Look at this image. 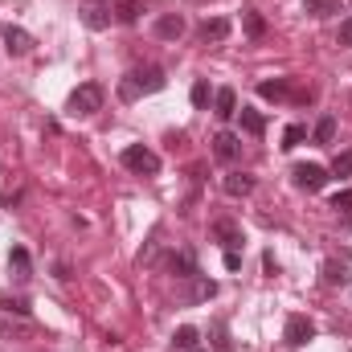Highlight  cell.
<instances>
[{
    "mask_svg": "<svg viewBox=\"0 0 352 352\" xmlns=\"http://www.w3.org/2000/svg\"><path fill=\"white\" fill-rule=\"evenodd\" d=\"M164 87H168V74L160 66H140V70H131V74L119 78V98L123 102H135L144 94H160Z\"/></svg>",
    "mask_w": 352,
    "mask_h": 352,
    "instance_id": "cell-1",
    "label": "cell"
},
{
    "mask_svg": "<svg viewBox=\"0 0 352 352\" xmlns=\"http://www.w3.org/2000/svg\"><path fill=\"white\" fill-rule=\"evenodd\" d=\"M119 160H123L127 173H135V176H156L160 173V156H156L152 148H144V144H127Z\"/></svg>",
    "mask_w": 352,
    "mask_h": 352,
    "instance_id": "cell-2",
    "label": "cell"
},
{
    "mask_svg": "<svg viewBox=\"0 0 352 352\" xmlns=\"http://www.w3.org/2000/svg\"><path fill=\"white\" fill-rule=\"evenodd\" d=\"M66 111H70V115H98V111H102V87H98V82H82L78 90H70Z\"/></svg>",
    "mask_w": 352,
    "mask_h": 352,
    "instance_id": "cell-3",
    "label": "cell"
},
{
    "mask_svg": "<svg viewBox=\"0 0 352 352\" xmlns=\"http://www.w3.org/2000/svg\"><path fill=\"white\" fill-rule=\"evenodd\" d=\"M184 287H180V303H209L213 295H217V283L209 278V274H192V278H180Z\"/></svg>",
    "mask_w": 352,
    "mask_h": 352,
    "instance_id": "cell-4",
    "label": "cell"
},
{
    "mask_svg": "<svg viewBox=\"0 0 352 352\" xmlns=\"http://www.w3.org/2000/svg\"><path fill=\"white\" fill-rule=\"evenodd\" d=\"M307 340H316V324L307 316H287V328H283V344L287 349H303Z\"/></svg>",
    "mask_w": 352,
    "mask_h": 352,
    "instance_id": "cell-5",
    "label": "cell"
},
{
    "mask_svg": "<svg viewBox=\"0 0 352 352\" xmlns=\"http://www.w3.org/2000/svg\"><path fill=\"white\" fill-rule=\"evenodd\" d=\"M291 176H295V188H303V192H320L328 184V168L324 164H295Z\"/></svg>",
    "mask_w": 352,
    "mask_h": 352,
    "instance_id": "cell-6",
    "label": "cell"
},
{
    "mask_svg": "<svg viewBox=\"0 0 352 352\" xmlns=\"http://www.w3.org/2000/svg\"><path fill=\"white\" fill-rule=\"evenodd\" d=\"M111 16H115V12H111V4H107V0H87V4H82V25L94 29V33H98V29H107V25H111Z\"/></svg>",
    "mask_w": 352,
    "mask_h": 352,
    "instance_id": "cell-7",
    "label": "cell"
},
{
    "mask_svg": "<svg viewBox=\"0 0 352 352\" xmlns=\"http://www.w3.org/2000/svg\"><path fill=\"white\" fill-rule=\"evenodd\" d=\"M0 41H4V50H8L12 58H25V54L33 50V37H29L25 29H16V25H8V29L0 33Z\"/></svg>",
    "mask_w": 352,
    "mask_h": 352,
    "instance_id": "cell-8",
    "label": "cell"
},
{
    "mask_svg": "<svg viewBox=\"0 0 352 352\" xmlns=\"http://www.w3.org/2000/svg\"><path fill=\"white\" fill-rule=\"evenodd\" d=\"M213 156L226 160V164H234V160L242 156V140L230 135V131H217V135H213Z\"/></svg>",
    "mask_w": 352,
    "mask_h": 352,
    "instance_id": "cell-9",
    "label": "cell"
},
{
    "mask_svg": "<svg viewBox=\"0 0 352 352\" xmlns=\"http://www.w3.org/2000/svg\"><path fill=\"white\" fill-rule=\"evenodd\" d=\"M164 266L173 270L176 278H192V274H201V266H197V254H192V250H173Z\"/></svg>",
    "mask_w": 352,
    "mask_h": 352,
    "instance_id": "cell-10",
    "label": "cell"
},
{
    "mask_svg": "<svg viewBox=\"0 0 352 352\" xmlns=\"http://www.w3.org/2000/svg\"><path fill=\"white\" fill-rule=\"evenodd\" d=\"M213 115L226 123V119H234L238 115V90L234 87H221V90H213Z\"/></svg>",
    "mask_w": 352,
    "mask_h": 352,
    "instance_id": "cell-11",
    "label": "cell"
},
{
    "mask_svg": "<svg viewBox=\"0 0 352 352\" xmlns=\"http://www.w3.org/2000/svg\"><path fill=\"white\" fill-rule=\"evenodd\" d=\"M8 270H12L16 283H29V278H33V258H29L25 246H12V250H8Z\"/></svg>",
    "mask_w": 352,
    "mask_h": 352,
    "instance_id": "cell-12",
    "label": "cell"
},
{
    "mask_svg": "<svg viewBox=\"0 0 352 352\" xmlns=\"http://www.w3.org/2000/svg\"><path fill=\"white\" fill-rule=\"evenodd\" d=\"M156 37H160V41H180V37H184V16H180V12H164V16L156 21Z\"/></svg>",
    "mask_w": 352,
    "mask_h": 352,
    "instance_id": "cell-13",
    "label": "cell"
},
{
    "mask_svg": "<svg viewBox=\"0 0 352 352\" xmlns=\"http://www.w3.org/2000/svg\"><path fill=\"white\" fill-rule=\"evenodd\" d=\"M111 12H115V21H123V25H135L140 12H144V0H111Z\"/></svg>",
    "mask_w": 352,
    "mask_h": 352,
    "instance_id": "cell-14",
    "label": "cell"
},
{
    "mask_svg": "<svg viewBox=\"0 0 352 352\" xmlns=\"http://www.w3.org/2000/svg\"><path fill=\"white\" fill-rule=\"evenodd\" d=\"M221 188H226L230 197H250V192H254V176H246V173H230L226 180H221Z\"/></svg>",
    "mask_w": 352,
    "mask_h": 352,
    "instance_id": "cell-15",
    "label": "cell"
},
{
    "mask_svg": "<svg viewBox=\"0 0 352 352\" xmlns=\"http://www.w3.org/2000/svg\"><path fill=\"white\" fill-rule=\"evenodd\" d=\"M226 37H230V21H226V16H213V21L201 25V41H205V45H209V41L217 45V41H226Z\"/></svg>",
    "mask_w": 352,
    "mask_h": 352,
    "instance_id": "cell-16",
    "label": "cell"
},
{
    "mask_svg": "<svg viewBox=\"0 0 352 352\" xmlns=\"http://www.w3.org/2000/svg\"><path fill=\"white\" fill-rule=\"evenodd\" d=\"M173 349L176 352H201V332L197 328H176V336H173Z\"/></svg>",
    "mask_w": 352,
    "mask_h": 352,
    "instance_id": "cell-17",
    "label": "cell"
},
{
    "mask_svg": "<svg viewBox=\"0 0 352 352\" xmlns=\"http://www.w3.org/2000/svg\"><path fill=\"white\" fill-rule=\"evenodd\" d=\"M242 29H246L250 41H263L266 37V21L258 16V8H242Z\"/></svg>",
    "mask_w": 352,
    "mask_h": 352,
    "instance_id": "cell-18",
    "label": "cell"
},
{
    "mask_svg": "<svg viewBox=\"0 0 352 352\" xmlns=\"http://www.w3.org/2000/svg\"><path fill=\"white\" fill-rule=\"evenodd\" d=\"M238 119H242V131H246V135H263L266 131V115L263 111H254V107H242Z\"/></svg>",
    "mask_w": 352,
    "mask_h": 352,
    "instance_id": "cell-19",
    "label": "cell"
},
{
    "mask_svg": "<svg viewBox=\"0 0 352 352\" xmlns=\"http://www.w3.org/2000/svg\"><path fill=\"white\" fill-rule=\"evenodd\" d=\"M258 94L263 98H274V102H283V98H291V78H266V82H258Z\"/></svg>",
    "mask_w": 352,
    "mask_h": 352,
    "instance_id": "cell-20",
    "label": "cell"
},
{
    "mask_svg": "<svg viewBox=\"0 0 352 352\" xmlns=\"http://www.w3.org/2000/svg\"><path fill=\"white\" fill-rule=\"evenodd\" d=\"M213 234L221 238V246H226V250H238V246H242V230H238L234 221H217V226H213Z\"/></svg>",
    "mask_w": 352,
    "mask_h": 352,
    "instance_id": "cell-21",
    "label": "cell"
},
{
    "mask_svg": "<svg viewBox=\"0 0 352 352\" xmlns=\"http://www.w3.org/2000/svg\"><path fill=\"white\" fill-rule=\"evenodd\" d=\"M303 12L316 16V21H324V16H336L340 12V0H303Z\"/></svg>",
    "mask_w": 352,
    "mask_h": 352,
    "instance_id": "cell-22",
    "label": "cell"
},
{
    "mask_svg": "<svg viewBox=\"0 0 352 352\" xmlns=\"http://www.w3.org/2000/svg\"><path fill=\"white\" fill-rule=\"evenodd\" d=\"M349 278H352V270L344 263H324V283L328 287H344Z\"/></svg>",
    "mask_w": 352,
    "mask_h": 352,
    "instance_id": "cell-23",
    "label": "cell"
},
{
    "mask_svg": "<svg viewBox=\"0 0 352 352\" xmlns=\"http://www.w3.org/2000/svg\"><path fill=\"white\" fill-rule=\"evenodd\" d=\"M311 140H316L320 148H324V144H332V140H336V119H332V115H324V119L316 123V131H311Z\"/></svg>",
    "mask_w": 352,
    "mask_h": 352,
    "instance_id": "cell-24",
    "label": "cell"
},
{
    "mask_svg": "<svg viewBox=\"0 0 352 352\" xmlns=\"http://www.w3.org/2000/svg\"><path fill=\"white\" fill-rule=\"evenodd\" d=\"M303 140H307V127H303V123H291V127L283 131V144H278V148H283V152H295Z\"/></svg>",
    "mask_w": 352,
    "mask_h": 352,
    "instance_id": "cell-25",
    "label": "cell"
},
{
    "mask_svg": "<svg viewBox=\"0 0 352 352\" xmlns=\"http://www.w3.org/2000/svg\"><path fill=\"white\" fill-rule=\"evenodd\" d=\"M188 98H192V107H197V111H205V107H209V98H213V90H209V82H205V78H197V82H192V90H188Z\"/></svg>",
    "mask_w": 352,
    "mask_h": 352,
    "instance_id": "cell-26",
    "label": "cell"
},
{
    "mask_svg": "<svg viewBox=\"0 0 352 352\" xmlns=\"http://www.w3.org/2000/svg\"><path fill=\"white\" fill-rule=\"evenodd\" d=\"M213 349H217V352H234V340L226 336V324H221V320L213 324Z\"/></svg>",
    "mask_w": 352,
    "mask_h": 352,
    "instance_id": "cell-27",
    "label": "cell"
},
{
    "mask_svg": "<svg viewBox=\"0 0 352 352\" xmlns=\"http://www.w3.org/2000/svg\"><path fill=\"white\" fill-rule=\"evenodd\" d=\"M336 45H340V50H352V16H344V21H340V33H336Z\"/></svg>",
    "mask_w": 352,
    "mask_h": 352,
    "instance_id": "cell-28",
    "label": "cell"
},
{
    "mask_svg": "<svg viewBox=\"0 0 352 352\" xmlns=\"http://www.w3.org/2000/svg\"><path fill=\"white\" fill-rule=\"evenodd\" d=\"M332 176H352V152L336 156V164H332Z\"/></svg>",
    "mask_w": 352,
    "mask_h": 352,
    "instance_id": "cell-29",
    "label": "cell"
},
{
    "mask_svg": "<svg viewBox=\"0 0 352 352\" xmlns=\"http://www.w3.org/2000/svg\"><path fill=\"white\" fill-rule=\"evenodd\" d=\"M332 209H336V213H349V209H352V188H344V192H336V197H332Z\"/></svg>",
    "mask_w": 352,
    "mask_h": 352,
    "instance_id": "cell-30",
    "label": "cell"
},
{
    "mask_svg": "<svg viewBox=\"0 0 352 352\" xmlns=\"http://www.w3.org/2000/svg\"><path fill=\"white\" fill-rule=\"evenodd\" d=\"M0 307H4V311H12V316H29V303H25V299H4Z\"/></svg>",
    "mask_w": 352,
    "mask_h": 352,
    "instance_id": "cell-31",
    "label": "cell"
},
{
    "mask_svg": "<svg viewBox=\"0 0 352 352\" xmlns=\"http://www.w3.org/2000/svg\"><path fill=\"white\" fill-rule=\"evenodd\" d=\"M226 270H242V254L238 250H226Z\"/></svg>",
    "mask_w": 352,
    "mask_h": 352,
    "instance_id": "cell-32",
    "label": "cell"
},
{
    "mask_svg": "<svg viewBox=\"0 0 352 352\" xmlns=\"http://www.w3.org/2000/svg\"><path fill=\"white\" fill-rule=\"evenodd\" d=\"M263 266H266V274H278V263H274V254H270V250L263 254Z\"/></svg>",
    "mask_w": 352,
    "mask_h": 352,
    "instance_id": "cell-33",
    "label": "cell"
},
{
    "mask_svg": "<svg viewBox=\"0 0 352 352\" xmlns=\"http://www.w3.org/2000/svg\"><path fill=\"white\" fill-rule=\"evenodd\" d=\"M344 230H352V217H349V221H344Z\"/></svg>",
    "mask_w": 352,
    "mask_h": 352,
    "instance_id": "cell-34",
    "label": "cell"
},
{
    "mask_svg": "<svg viewBox=\"0 0 352 352\" xmlns=\"http://www.w3.org/2000/svg\"><path fill=\"white\" fill-rule=\"evenodd\" d=\"M0 45H4V41H0Z\"/></svg>",
    "mask_w": 352,
    "mask_h": 352,
    "instance_id": "cell-35",
    "label": "cell"
}]
</instances>
